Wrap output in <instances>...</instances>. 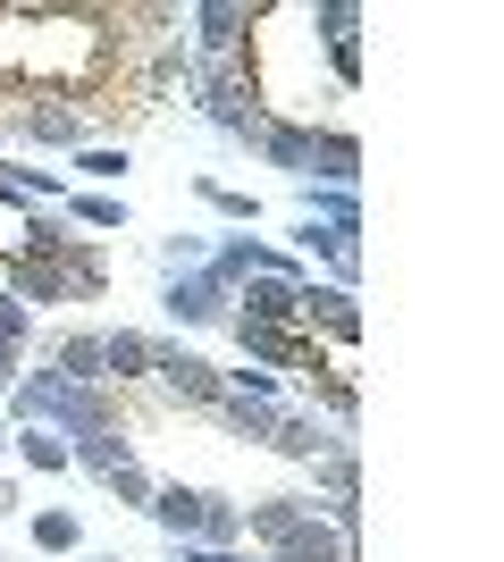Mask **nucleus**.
<instances>
[{
  "instance_id": "f257e3e1",
  "label": "nucleus",
  "mask_w": 504,
  "mask_h": 562,
  "mask_svg": "<svg viewBox=\"0 0 504 562\" xmlns=\"http://www.w3.org/2000/svg\"><path fill=\"white\" fill-rule=\"evenodd\" d=\"M126 50V9L101 0H0V68L25 76V93L68 101L101 85V68Z\"/></svg>"
},
{
  "instance_id": "f03ea898",
  "label": "nucleus",
  "mask_w": 504,
  "mask_h": 562,
  "mask_svg": "<svg viewBox=\"0 0 504 562\" xmlns=\"http://www.w3.org/2000/svg\"><path fill=\"white\" fill-rule=\"evenodd\" d=\"M144 520L160 529L168 546H211V554H227V546H244V504L219 487H186V479H160L144 504Z\"/></svg>"
},
{
  "instance_id": "7ed1b4c3",
  "label": "nucleus",
  "mask_w": 504,
  "mask_h": 562,
  "mask_svg": "<svg viewBox=\"0 0 504 562\" xmlns=\"http://www.w3.org/2000/svg\"><path fill=\"white\" fill-rule=\"evenodd\" d=\"M186 101L202 117H211L219 135L236 143V151H253V143H261V126H269V110H261V93H253V76L236 68V59H227V68H202V59H193V76H186Z\"/></svg>"
},
{
  "instance_id": "20e7f679",
  "label": "nucleus",
  "mask_w": 504,
  "mask_h": 562,
  "mask_svg": "<svg viewBox=\"0 0 504 562\" xmlns=\"http://www.w3.org/2000/svg\"><path fill=\"white\" fill-rule=\"evenodd\" d=\"M303 34H312V50H328V85L354 93L361 85V9L354 0H303Z\"/></svg>"
},
{
  "instance_id": "39448f33",
  "label": "nucleus",
  "mask_w": 504,
  "mask_h": 562,
  "mask_svg": "<svg viewBox=\"0 0 504 562\" xmlns=\"http://www.w3.org/2000/svg\"><path fill=\"white\" fill-rule=\"evenodd\" d=\"M244 34H253V0H193L186 9V50L202 68H227L244 50Z\"/></svg>"
},
{
  "instance_id": "423d86ee",
  "label": "nucleus",
  "mask_w": 504,
  "mask_h": 562,
  "mask_svg": "<svg viewBox=\"0 0 504 562\" xmlns=\"http://www.w3.org/2000/svg\"><path fill=\"white\" fill-rule=\"evenodd\" d=\"M160 311L193 336V328H227V319H236V294H227L211 269H177V278H160Z\"/></svg>"
},
{
  "instance_id": "0eeeda50",
  "label": "nucleus",
  "mask_w": 504,
  "mask_h": 562,
  "mask_svg": "<svg viewBox=\"0 0 504 562\" xmlns=\"http://www.w3.org/2000/svg\"><path fill=\"white\" fill-rule=\"evenodd\" d=\"M227 336H236L244 345V361H253V370H328V352H320V336H303V328H253V319H227Z\"/></svg>"
},
{
  "instance_id": "6e6552de",
  "label": "nucleus",
  "mask_w": 504,
  "mask_h": 562,
  "mask_svg": "<svg viewBox=\"0 0 504 562\" xmlns=\"http://www.w3.org/2000/svg\"><path fill=\"white\" fill-rule=\"evenodd\" d=\"M9 135H18V143H43V151H85V143H93V117L76 110V101L25 93V110H9Z\"/></svg>"
},
{
  "instance_id": "1a4fd4ad",
  "label": "nucleus",
  "mask_w": 504,
  "mask_h": 562,
  "mask_svg": "<svg viewBox=\"0 0 504 562\" xmlns=\"http://www.w3.org/2000/svg\"><path fill=\"white\" fill-rule=\"evenodd\" d=\"M152 378H160L177 403H193V412H211L219 395H227V378H219V361H202L193 345H152Z\"/></svg>"
},
{
  "instance_id": "9d476101",
  "label": "nucleus",
  "mask_w": 504,
  "mask_h": 562,
  "mask_svg": "<svg viewBox=\"0 0 504 562\" xmlns=\"http://www.w3.org/2000/svg\"><path fill=\"white\" fill-rule=\"evenodd\" d=\"M294 303H303V336H328V345H336V361H345V352L361 345V303L345 294V285L303 278V294H294Z\"/></svg>"
},
{
  "instance_id": "9b49d317",
  "label": "nucleus",
  "mask_w": 504,
  "mask_h": 562,
  "mask_svg": "<svg viewBox=\"0 0 504 562\" xmlns=\"http://www.w3.org/2000/svg\"><path fill=\"white\" fill-rule=\"evenodd\" d=\"M294 260H320L328 285L354 294V278H361V235H336V227H320V218H294Z\"/></svg>"
},
{
  "instance_id": "f8f14e48",
  "label": "nucleus",
  "mask_w": 504,
  "mask_h": 562,
  "mask_svg": "<svg viewBox=\"0 0 504 562\" xmlns=\"http://www.w3.org/2000/svg\"><path fill=\"white\" fill-rule=\"evenodd\" d=\"M303 278H244L236 285V319H253V328H303Z\"/></svg>"
},
{
  "instance_id": "ddd939ff",
  "label": "nucleus",
  "mask_w": 504,
  "mask_h": 562,
  "mask_svg": "<svg viewBox=\"0 0 504 562\" xmlns=\"http://www.w3.org/2000/svg\"><path fill=\"white\" fill-rule=\"evenodd\" d=\"M303 186H328V193L361 186V135L354 126H320L312 135V177H303Z\"/></svg>"
},
{
  "instance_id": "4468645a",
  "label": "nucleus",
  "mask_w": 504,
  "mask_h": 562,
  "mask_svg": "<svg viewBox=\"0 0 504 562\" xmlns=\"http://www.w3.org/2000/svg\"><path fill=\"white\" fill-rule=\"evenodd\" d=\"M0 294H18L25 311H34V303H76V294H68V269H59V260H51V252L0 260Z\"/></svg>"
},
{
  "instance_id": "2eb2a0df",
  "label": "nucleus",
  "mask_w": 504,
  "mask_h": 562,
  "mask_svg": "<svg viewBox=\"0 0 504 562\" xmlns=\"http://www.w3.org/2000/svg\"><path fill=\"white\" fill-rule=\"evenodd\" d=\"M312 135H320V126H287V117H269L261 143H253V160L278 168L287 186H303V177H312Z\"/></svg>"
},
{
  "instance_id": "dca6fc26",
  "label": "nucleus",
  "mask_w": 504,
  "mask_h": 562,
  "mask_svg": "<svg viewBox=\"0 0 504 562\" xmlns=\"http://www.w3.org/2000/svg\"><path fill=\"white\" fill-rule=\"evenodd\" d=\"M51 260L68 269V294H76V303H101V294H110V252H101L93 235H59Z\"/></svg>"
},
{
  "instance_id": "f3484780",
  "label": "nucleus",
  "mask_w": 504,
  "mask_h": 562,
  "mask_svg": "<svg viewBox=\"0 0 504 562\" xmlns=\"http://www.w3.org/2000/svg\"><path fill=\"white\" fill-rule=\"evenodd\" d=\"M354 554H361V546H354V538H336V529H328L320 513H303V520L287 529V538L269 546V562H354Z\"/></svg>"
},
{
  "instance_id": "a211bd4d",
  "label": "nucleus",
  "mask_w": 504,
  "mask_h": 562,
  "mask_svg": "<svg viewBox=\"0 0 504 562\" xmlns=\"http://www.w3.org/2000/svg\"><path fill=\"white\" fill-rule=\"evenodd\" d=\"M328 446H345V428H328L320 412H278V428H269V453H287V462H303V470Z\"/></svg>"
},
{
  "instance_id": "6ab92c4d",
  "label": "nucleus",
  "mask_w": 504,
  "mask_h": 562,
  "mask_svg": "<svg viewBox=\"0 0 504 562\" xmlns=\"http://www.w3.org/2000/svg\"><path fill=\"white\" fill-rule=\"evenodd\" d=\"M126 143H85V151H68V168H59V177H68V186H85V193H119L126 186Z\"/></svg>"
},
{
  "instance_id": "aec40b11",
  "label": "nucleus",
  "mask_w": 504,
  "mask_h": 562,
  "mask_svg": "<svg viewBox=\"0 0 504 562\" xmlns=\"http://www.w3.org/2000/svg\"><path fill=\"white\" fill-rule=\"evenodd\" d=\"M152 345H160V336H144V328H101V370L119 378V386H144L152 378Z\"/></svg>"
},
{
  "instance_id": "412c9836",
  "label": "nucleus",
  "mask_w": 504,
  "mask_h": 562,
  "mask_svg": "<svg viewBox=\"0 0 504 562\" xmlns=\"http://www.w3.org/2000/svg\"><path fill=\"white\" fill-rule=\"evenodd\" d=\"M303 513H312V495H253V504H244V538H253V546L269 554V546L287 538V529H294Z\"/></svg>"
},
{
  "instance_id": "4be33fe9",
  "label": "nucleus",
  "mask_w": 504,
  "mask_h": 562,
  "mask_svg": "<svg viewBox=\"0 0 504 562\" xmlns=\"http://www.w3.org/2000/svg\"><path fill=\"white\" fill-rule=\"evenodd\" d=\"M51 370L68 378V386H110V370H101V328H68L51 345Z\"/></svg>"
},
{
  "instance_id": "5701e85b",
  "label": "nucleus",
  "mask_w": 504,
  "mask_h": 562,
  "mask_svg": "<svg viewBox=\"0 0 504 562\" xmlns=\"http://www.w3.org/2000/svg\"><path fill=\"white\" fill-rule=\"evenodd\" d=\"M119 462H135V437L119 428H93V437H68V470H85V479H110Z\"/></svg>"
},
{
  "instance_id": "b1692460",
  "label": "nucleus",
  "mask_w": 504,
  "mask_h": 562,
  "mask_svg": "<svg viewBox=\"0 0 504 562\" xmlns=\"http://www.w3.org/2000/svg\"><path fill=\"white\" fill-rule=\"evenodd\" d=\"M278 412H287V403H253V395H219V403H211V420L227 428V437H244V446H261V453H269Z\"/></svg>"
},
{
  "instance_id": "393cba45",
  "label": "nucleus",
  "mask_w": 504,
  "mask_h": 562,
  "mask_svg": "<svg viewBox=\"0 0 504 562\" xmlns=\"http://www.w3.org/2000/svg\"><path fill=\"white\" fill-rule=\"evenodd\" d=\"M312 412H328V428H345V437H354V420H361V395H354V370H345V361L312 370Z\"/></svg>"
},
{
  "instance_id": "a878e982",
  "label": "nucleus",
  "mask_w": 504,
  "mask_h": 562,
  "mask_svg": "<svg viewBox=\"0 0 504 562\" xmlns=\"http://www.w3.org/2000/svg\"><path fill=\"white\" fill-rule=\"evenodd\" d=\"M59 211L76 218V227H93V235H126V193H85V186H68V202Z\"/></svg>"
},
{
  "instance_id": "bb28decb",
  "label": "nucleus",
  "mask_w": 504,
  "mask_h": 562,
  "mask_svg": "<svg viewBox=\"0 0 504 562\" xmlns=\"http://www.w3.org/2000/svg\"><path fill=\"white\" fill-rule=\"evenodd\" d=\"M294 202H303V218H320V227H336V235H361V193H328V186H294Z\"/></svg>"
},
{
  "instance_id": "cd10ccee",
  "label": "nucleus",
  "mask_w": 504,
  "mask_h": 562,
  "mask_svg": "<svg viewBox=\"0 0 504 562\" xmlns=\"http://www.w3.org/2000/svg\"><path fill=\"white\" fill-rule=\"evenodd\" d=\"M9 453H18L25 470H51V479L68 470V437H51V428H18V437H9Z\"/></svg>"
},
{
  "instance_id": "c85d7f7f",
  "label": "nucleus",
  "mask_w": 504,
  "mask_h": 562,
  "mask_svg": "<svg viewBox=\"0 0 504 562\" xmlns=\"http://www.w3.org/2000/svg\"><path fill=\"white\" fill-rule=\"evenodd\" d=\"M193 193H202V202H211V211L227 218V227H253V218H261V202H253L244 186H219V177H193Z\"/></svg>"
},
{
  "instance_id": "c756f323",
  "label": "nucleus",
  "mask_w": 504,
  "mask_h": 562,
  "mask_svg": "<svg viewBox=\"0 0 504 562\" xmlns=\"http://www.w3.org/2000/svg\"><path fill=\"white\" fill-rule=\"evenodd\" d=\"M25 529H34V546H43V554H76V546H85V520L59 513V504H51V513H34Z\"/></svg>"
},
{
  "instance_id": "7c9ffc66",
  "label": "nucleus",
  "mask_w": 504,
  "mask_h": 562,
  "mask_svg": "<svg viewBox=\"0 0 504 562\" xmlns=\"http://www.w3.org/2000/svg\"><path fill=\"white\" fill-rule=\"evenodd\" d=\"M152 487H160V479H152L144 462H119L110 479H101V495H110V504H126V513H144V504H152Z\"/></svg>"
},
{
  "instance_id": "2f4dec72",
  "label": "nucleus",
  "mask_w": 504,
  "mask_h": 562,
  "mask_svg": "<svg viewBox=\"0 0 504 562\" xmlns=\"http://www.w3.org/2000/svg\"><path fill=\"white\" fill-rule=\"evenodd\" d=\"M211 260V235H160V278H177V269H202Z\"/></svg>"
},
{
  "instance_id": "473e14b6",
  "label": "nucleus",
  "mask_w": 504,
  "mask_h": 562,
  "mask_svg": "<svg viewBox=\"0 0 504 562\" xmlns=\"http://www.w3.org/2000/svg\"><path fill=\"white\" fill-rule=\"evenodd\" d=\"M0 345H18V352L34 345V311H25L18 294H0Z\"/></svg>"
},
{
  "instance_id": "72a5a7b5",
  "label": "nucleus",
  "mask_w": 504,
  "mask_h": 562,
  "mask_svg": "<svg viewBox=\"0 0 504 562\" xmlns=\"http://www.w3.org/2000/svg\"><path fill=\"white\" fill-rule=\"evenodd\" d=\"M25 513V487H18V479H0V520H18Z\"/></svg>"
},
{
  "instance_id": "f704fd0d",
  "label": "nucleus",
  "mask_w": 504,
  "mask_h": 562,
  "mask_svg": "<svg viewBox=\"0 0 504 562\" xmlns=\"http://www.w3.org/2000/svg\"><path fill=\"white\" fill-rule=\"evenodd\" d=\"M9 437H18V428H9V420H0V453H9Z\"/></svg>"
},
{
  "instance_id": "c9c22d12",
  "label": "nucleus",
  "mask_w": 504,
  "mask_h": 562,
  "mask_svg": "<svg viewBox=\"0 0 504 562\" xmlns=\"http://www.w3.org/2000/svg\"><path fill=\"white\" fill-rule=\"evenodd\" d=\"M85 562H119V554H85Z\"/></svg>"
},
{
  "instance_id": "e433bc0d",
  "label": "nucleus",
  "mask_w": 504,
  "mask_h": 562,
  "mask_svg": "<svg viewBox=\"0 0 504 562\" xmlns=\"http://www.w3.org/2000/svg\"><path fill=\"white\" fill-rule=\"evenodd\" d=\"M0 562H9V554H0Z\"/></svg>"
}]
</instances>
